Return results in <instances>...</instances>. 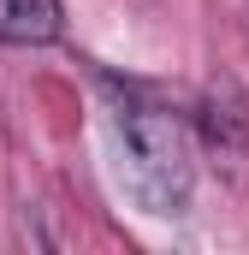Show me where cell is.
<instances>
[{
  "mask_svg": "<svg viewBox=\"0 0 249 255\" xmlns=\"http://www.w3.org/2000/svg\"><path fill=\"white\" fill-rule=\"evenodd\" d=\"M196 130H202V148L214 154V166H226L232 178L249 172V95H244V83L232 71H214L202 83Z\"/></svg>",
  "mask_w": 249,
  "mask_h": 255,
  "instance_id": "obj_2",
  "label": "cell"
},
{
  "mask_svg": "<svg viewBox=\"0 0 249 255\" xmlns=\"http://www.w3.org/2000/svg\"><path fill=\"white\" fill-rule=\"evenodd\" d=\"M65 36L60 0H0V48H48Z\"/></svg>",
  "mask_w": 249,
  "mask_h": 255,
  "instance_id": "obj_3",
  "label": "cell"
},
{
  "mask_svg": "<svg viewBox=\"0 0 249 255\" xmlns=\"http://www.w3.org/2000/svg\"><path fill=\"white\" fill-rule=\"evenodd\" d=\"M113 142L124 154L119 166L136 208L154 220H178L196 190V154H190L184 119L136 89H113Z\"/></svg>",
  "mask_w": 249,
  "mask_h": 255,
  "instance_id": "obj_1",
  "label": "cell"
}]
</instances>
